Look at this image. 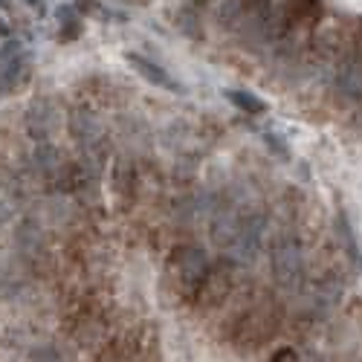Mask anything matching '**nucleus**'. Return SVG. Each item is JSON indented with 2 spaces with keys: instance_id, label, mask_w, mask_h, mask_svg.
Masks as SVG:
<instances>
[{
  "instance_id": "9d476101",
  "label": "nucleus",
  "mask_w": 362,
  "mask_h": 362,
  "mask_svg": "<svg viewBox=\"0 0 362 362\" xmlns=\"http://www.w3.org/2000/svg\"><path fill=\"white\" fill-rule=\"evenodd\" d=\"M0 9H9V0H0Z\"/></svg>"
},
{
  "instance_id": "0eeeda50",
  "label": "nucleus",
  "mask_w": 362,
  "mask_h": 362,
  "mask_svg": "<svg viewBox=\"0 0 362 362\" xmlns=\"http://www.w3.org/2000/svg\"><path fill=\"white\" fill-rule=\"evenodd\" d=\"M58 20H64V27H67V32L61 35V38H76L79 32H82V18L76 15V9H70V6H64V9H58Z\"/></svg>"
},
{
  "instance_id": "39448f33",
  "label": "nucleus",
  "mask_w": 362,
  "mask_h": 362,
  "mask_svg": "<svg viewBox=\"0 0 362 362\" xmlns=\"http://www.w3.org/2000/svg\"><path fill=\"white\" fill-rule=\"evenodd\" d=\"M229 96V102L238 108V110H244L247 116H261V113H267V102L258 99L255 93L250 90H226Z\"/></svg>"
},
{
  "instance_id": "7ed1b4c3",
  "label": "nucleus",
  "mask_w": 362,
  "mask_h": 362,
  "mask_svg": "<svg viewBox=\"0 0 362 362\" xmlns=\"http://www.w3.org/2000/svg\"><path fill=\"white\" fill-rule=\"evenodd\" d=\"M128 61H131V67L139 72L142 79H148L154 87H165V90H177V84H174V79L168 76V72L157 64V61H151V58H142V56H136V53H131L128 56Z\"/></svg>"
},
{
  "instance_id": "6e6552de",
  "label": "nucleus",
  "mask_w": 362,
  "mask_h": 362,
  "mask_svg": "<svg viewBox=\"0 0 362 362\" xmlns=\"http://www.w3.org/2000/svg\"><path fill=\"white\" fill-rule=\"evenodd\" d=\"M32 359H35V362H61V359H58V354L46 351V348H44V351H35V356H32Z\"/></svg>"
},
{
  "instance_id": "1a4fd4ad",
  "label": "nucleus",
  "mask_w": 362,
  "mask_h": 362,
  "mask_svg": "<svg viewBox=\"0 0 362 362\" xmlns=\"http://www.w3.org/2000/svg\"><path fill=\"white\" fill-rule=\"evenodd\" d=\"M27 6H32V9H38V12H44V0H23Z\"/></svg>"
},
{
  "instance_id": "f03ea898",
  "label": "nucleus",
  "mask_w": 362,
  "mask_h": 362,
  "mask_svg": "<svg viewBox=\"0 0 362 362\" xmlns=\"http://www.w3.org/2000/svg\"><path fill=\"white\" fill-rule=\"evenodd\" d=\"M172 270L177 273V278H180L186 287H200V281H203L206 273H209L206 252H203L200 247H195V244H186V247L174 250Z\"/></svg>"
},
{
  "instance_id": "f257e3e1",
  "label": "nucleus",
  "mask_w": 362,
  "mask_h": 362,
  "mask_svg": "<svg viewBox=\"0 0 362 362\" xmlns=\"http://www.w3.org/2000/svg\"><path fill=\"white\" fill-rule=\"evenodd\" d=\"M273 278L281 290H299L304 281V255L296 238H281L270 255Z\"/></svg>"
},
{
  "instance_id": "20e7f679",
  "label": "nucleus",
  "mask_w": 362,
  "mask_h": 362,
  "mask_svg": "<svg viewBox=\"0 0 362 362\" xmlns=\"http://www.w3.org/2000/svg\"><path fill=\"white\" fill-rule=\"evenodd\" d=\"M336 240H340V250H342L354 264L362 261V258H359V244H356V232H354V226H351V221H348L345 212L336 214Z\"/></svg>"
},
{
  "instance_id": "423d86ee",
  "label": "nucleus",
  "mask_w": 362,
  "mask_h": 362,
  "mask_svg": "<svg viewBox=\"0 0 362 362\" xmlns=\"http://www.w3.org/2000/svg\"><path fill=\"white\" fill-rule=\"evenodd\" d=\"M35 165L41 168L44 174H53V172H58V168H61V154L53 148V145L41 142L38 151H35Z\"/></svg>"
}]
</instances>
